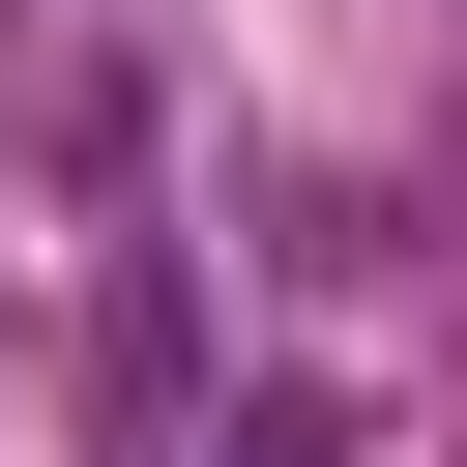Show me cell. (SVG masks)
<instances>
[{
	"instance_id": "6da1fadb",
	"label": "cell",
	"mask_w": 467,
	"mask_h": 467,
	"mask_svg": "<svg viewBox=\"0 0 467 467\" xmlns=\"http://www.w3.org/2000/svg\"><path fill=\"white\" fill-rule=\"evenodd\" d=\"M234 467H379V438H350V379H263V409H234Z\"/></svg>"
}]
</instances>
